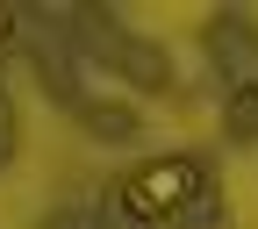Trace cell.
<instances>
[{
    "label": "cell",
    "instance_id": "1",
    "mask_svg": "<svg viewBox=\"0 0 258 229\" xmlns=\"http://www.w3.org/2000/svg\"><path fill=\"white\" fill-rule=\"evenodd\" d=\"M194 193H201V158H151V165L122 172V208L144 215V222L179 215Z\"/></svg>",
    "mask_w": 258,
    "mask_h": 229
},
{
    "label": "cell",
    "instance_id": "2",
    "mask_svg": "<svg viewBox=\"0 0 258 229\" xmlns=\"http://www.w3.org/2000/svg\"><path fill=\"white\" fill-rule=\"evenodd\" d=\"M8 36H15V15H0V43H8Z\"/></svg>",
    "mask_w": 258,
    "mask_h": 229
}]
</instances>
